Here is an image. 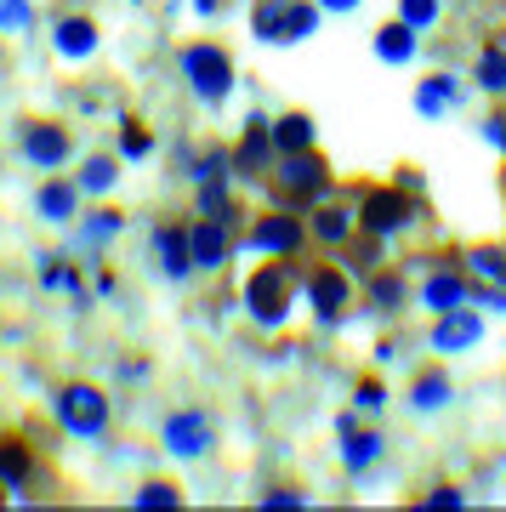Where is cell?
<instances>
[{"label":"cell","mask_w":506,"mask_h":512,"mask_svg":"<svg viewBox=\"0 0 506 512\" xmlns=\"http://www.w3.org/2000/svg\"><path fill=\"white\" fill-rule=\"evenodd\" d=\"M251 29L268 46H296L319 29V0H256Z\"/></svg>","instance_id":"6da1fadb"},{"label":"cell","mask_w":506,"mask_h":512,"mask_svg":"<svg viewBox=\"0 0 506 512\" xmlns=\"http://www.w3.org/2000/svg\"><path fill=\"white\" fill-rule=\"evenodd\" d=\"M182 80L194 86V97L205 103H222V97L234 92V57L211 46V40H194V46H182Z\"/></svg>","instance_id":"7a4b0ae2"},{"label":"cell","mask_w":506,"mask_h":512,"mask_svg":"<svg viewBox=\"0 0 506 512\" xmlns=\"http://www.w3.org/2000/svg\"><path fill=\"white\" fill-rule=\"evenodd\" d=\"M330 188V165L313 154V148H302V154H279L273 160V194L279 200H290V205H308V200H319Z\"/></svg>","instance_id":"3957f363"},{"label":"cell","mask_w":506,"mask_h":512,"mask_svg":"<svg viewBox=\"0 0 506 512\" xmlns=\"http://www.w3.org/2000/svg\"><path fill=\"white\" fill-rule=\"evenodd\" d=\"M290 296H296V274H290L285 256H279V262H268V268H256L251 274V285H245V308H251L256 325H285Z\"/></svg>","instance_id":"277c9868"},{"label":"cell","mask_w":506,"mask_h":512,"mask_svg":"<svg viewBox=\"0 0 506 512\" xmlns=\"http://www.w3.org/2000/svg\"><path fill=\"white\" fill-rule=\"evenodd\" d=\"M57 416L69 427L74 439H103V427H109V399L86 382H69L57 393Z\"/></svg>","instance_id":"5b68a950"},{"label":"cell","mask_w":506,"mask_h":512,"mask_svg":"<svg viewBox=\"0 0 506 512\" xmlns=\"http://www.w3.org/2000/svg\"><path fill=\"white\" fill-rule=\"evenodd\" d=\"M416 222V205H410V194L404 188H364V200H359V228L364 234H398V228H410Z\"/></svg>","instance_id":"8992f818"},{"label":"cell","mask_w":506,"mask_h":512,"mask_svg":"<svg viewBox=\"0 0 506 512\" xmlns=\"http://www.w3.org/2000/svg\"><path fill=\"white\" fill-rule=\"evenodd\" d=\"M160 439H165V450H171L177 461H199V456H211L217 427H211V416H205V410H177V416H165Z\"/></svg>","instance_id":"52a82bcc"},{"label":"cell","mask_w":506,"mask_h":512,"mask_svg":"<svg viewBox=\"0 0 506 512\" xmlns=\"http://www.w3.org/2000/svg\"><path fill=\"white\" fill-rule=\"evenodd\" d=\"M23 160L40 165V171H57L69 160V131L46 126V120H23Z\"/></svg>","instance_id":"ba28073f"},{"label":"cell","mask_w":506,"mask_h":512,"mask_svg":"<svg viewBox=\"0 0 506 512\" xmlns=\"http://www.w3.org/2000/svg\"><path fill=\"white\" fill-rule=\"evenodd\" d=\"M302 239H308V228H302L296 217H256L251 251H262V256H296V251H302Z\"/></svg>","instance_id":"9c48e42d"},{"label":"cell","mask_w":506,"mask_h":512,"mask_svg":"<svg viewBox=\"0 0 506 512\" xmlns=\"http://www.w3.org/2000/svg\"><path fill=\"white\" fill-rule=\"evenodd\" d=\"M228 222L222 217H199L188 222V256H194V268H222L228 262Z\"/></svg>","instance_id":"30bf717a"},{"label":"cell","mask_w":506,"mask_h":512,"mask_svg":"<svg viewBox=\"0 0 506 512\" xmlns=\"http://www.w3.org/2000/svg\"><path fill=\"white\" fill-rule=\"evenodd\" d=\"M472 302V279L467 268L455 274V268H438V274L421 279V308H433V313H450V308H467Z\"/></svg>","instance_id":"8fae6325"},{"label":"cell","mask_w":506,"mask_h":512,"mask_svg":"<svg viewBox=\"0 0 506 512\" xmlns=\"http://www.w3.org/2000/svg\"><path fill=\"white\" fill-rule=\"evenodd\" d=\"M478 336H484V319L467 313V308H450V313H438L433 348L438 353H467V348H478Z\"/></svg>","instance_id":"7c38bea8"},{"label":"cell","mask_w":506,"mask_h":512,"mask_svg":"<svg viewBox=\"0 0 506 512\" xmlns=\"http://www.w3.org/2000/svg\"><path fill=\"white\" fill-rule=\"evenodd\" d=\"M308 302H313V313H319V325H336L347 313V274L342 268H319V274L308 279Z\"/></svg>","instance_id":"4fadbf2b"},{"label":"cell","mask_w":506,"mask_h":512,"mask_svg":"<svg viewBox=\"0 0 506 512\" xmlns=\"http://www.w3.org/2000/svg\"><path fill=\"white\" fill-rule=\"evenodd\" d=\"M455 103H461V80H455V74H433V80L416 86V114H427V120L450 114Z\"/></svg>","instance_id":"5bb4252c"},{"label":"cell","mask_w":506,"mask_h":512,"mask_svg":"<svg viewBox=\"0 0 506 512\" xmlns=\"http://www.w3.org/2000/svg\"><path fill=\"white\" fill-rule=\"evenodd\" d=\"M52 46L63 57H91L97 52V23L91 18H63V23H52Z\"/></svg>","instance_id":"9a60e30c"},{"label":"cell","mask_w":506,"mask_h":512,"mask_svg":"<svg viewBox=\"0 0 506 512\" xmlns=\"http://www.w3.org/2000/svg\"><path fill=\"white\" fill-rule=\"evenodd\" d=\"M154 245H160L165 279H188V268H194V256H188V228H160V234H154Z\"/></svg>","instance_id":"2e32d148"},{"label":"cell","mask_w":506,"mask_h":512,"mask_svg":"<svg viewBox=\"0 0 506 512\" xmlns=\"http://www.w3.org/2000/svg\"><path fill=\"white\" fill-rule=\"evenodd\" d=\"M381 433H359V427H347L342 433V467L347 473H364V467H376L381 461Z\"/></svg>","instance_id":"e0dca14e"},{"label":"cell","mask_w":506,"mask_h":512,"mask_svg":"<svg viewBox=\"0 0 506 512\" xmlns=\"http://www.w3.org/2000/svg\"><path fill=\"white\" fill-rule=\"evenodd\" d=\"M376 57L381 63H410L416 57V29L398 18V23H381L376 29Z\"/></svg>","instance_id":"ac0fdd59"},{"label":"cell","mask_w":506,"mask_h":512,"mask_svg":"<svg viewBox=\"0 0 506 512\" xmlns=\"http://www.w3.org/2000/svg\"><path fill=\"white\" fill-rule=\"evenodd\" d=\"M273 154H279V148H273V131H268V120H251V131H245V143H239L234 165H239V171H262V165H268Z\"/></svg>","instance_id":"d6986e66"},{"label":"cell","mask_w":506,"mask_h":512,"mask_svg":"<svg viewBox=\"0 0 506 512\" xmlns=\"http://www.w3.org/2000/svg\"><path fill=\"white\" fill-rule=\"evenodd\" d=\"M268 131H273V148H279V154H302V148H313V120L308 114H279Z\"/></svg>","instance_id":"ffe728a7"},{"label":"cell","mask_w":506,"mask_h":512,"mask_svg":"<svg viewBox=\"0 0 506 512\" xmlns=\"http://www.w3.org/2000/svg\"><path fill=\"white\" fill-rule=\"evenodd\" d=\"M353 228H359V211H336V205H325V211L313 217L308 234L319 239V245H347V239H353Z\"/></svg>","instance_id":"44dd1931"},{"label":"cell","mask_w":506,"mask_h":512,"mask_svg":"<svg viewBox=\"0 0 506 512\" xmlns=\"http://www.w3.org/2000/svg\"><path fill=\"white\" fill-rule=\"evenodd\" d=\"M461 268H467L472 279H484V285H501V291H506V251H495V245L467 251V256H461Z\"/></svg>","instance_id":"7402d4cb"},{"label":"cell","mask_w":506,"mask_h":512,"mask_svg":"<svg viewBox=\"0 0 506 512\" xmlns=\"http://www.w3.org/2000/svg\"><path fill=\"white\" fill-rule=\"evenodd\" d=\"M410 404H416V410H427V416H433V410H444V404H450V376H444V370H427V376H416V393H410Z\"/></svg>","instance_id":"603a6c76"},{"label":"cell","mask_w":506,"mask_h":512,"mask_svg":"<svg viewBox=\"0 0 506 512\" xmlns=\"http://www.w3.org/2000/svg\"><path fill=\"white\" fill-rule=\"evenodd\" d=\"M0 484L6 490H23L29 484V450L18 439H0Z\"/></svg>","instance_id":"cb8c5ba5"},{"label":"cell","mask_w":506,"mask_h":512,"mask_svg":"<svg viewBox=\"0 0 506 512\" xmlns=\"http://www.w3.org/2000/svg\"><path fill=\"white\" fill-rule=\"evenodd\" d=\"M478 86L489 97L506 92V46H484V57H478Z\"/></svg>","instance_id":"d4e9b609"},{"label":"cell","mask_w":506,"mask_h":512,"mask_svg":"<svg viewBox=\"0 0 506 512\" xmlns=\"http://www.w3.org/2000/svg\"><path fill=\"white\" fill-rule=\"evenodd\" d=\"M228 211H234V200H228V177H205V183H199V217H222L228 222Z\"/></svg>","instance_id":"484cf974"},{"label":"cell","mask_w":506,"mask_h":512,"mask_svg":"<svg viewBox=\"0 0 506 512\" xmlns=\"http://www.w3.org/2000/svg\"><path fill=\"white\" fill-rule=\"evenodd\" d=\"M40 217L46 222H69L74 217V188L69 183H46L40 188Z\"/></svg>","instance_id":"4316f807"},{"label":"cell","mask_w":506,"mask_h":512,"mask_svg":"<svg viewBox=\"0 0 506 512\" xmlns=\"http://www.w3.org/2000/svg\"><path fill=\"white\" fill-rule=\"evenodd\" d=\"M114 177H120V171H114V160H109V154H91V160H86V171H80V194H109V188H114Z\"/></svg>","instance_id":"83f0119b"},{"label":"cell","mask_w":506,"mask_h":512,"mask_svg":"<svg viewBox=\"0 0 506 512\" xmlns=\"http://www.w3.org/2000/svg\"><path fill=\"white\" fill-rule=\"evenodd\" d=\"M120 154H126V160H148V154H154V131H148L143 120H120Z\"/></svg>","instance_id":"f1b7e54d"},{"label":"cell","mask_w":506,"mask_h":512,"mask_svg":"<svg viewBox=\"0 0 506 512\" xmlns=\"http://www.w3.org/2000/svg\"><path fill=\"white\" fill-rule=\"evenodd\" d=\"M131 507H137V512H143V507L171 512V507H182V495H177V484H165V478H154V484H143V490L131 495Z\"/></svg>","instance_id":"f546056e"},{"label":"cell","mask_w":506,"mask_h":512,"mask_svg":"<svg viewBox=\"0 0 506 512\" xmlns=\"http://www.w3.org/2000/svg\"><path fill=\"white\" fill-rule=\"evenodd\" d=\"M370 302H376L381 313H393L398 302H404V279L398 274H370Z\"/></svg>","instance_id":"4dcf8cb0"},{"label":"cell","mask_w":506,"mask_h":512,"mask_svg":"<svg viewBox=\"0 0 506 512\" xmlns=\"http://www.w3.org/2000/svg\"><path fill=\"white\" fill-rule=\"evenodd\" d=\"M35 23V6L29 0H0V35H23Z\"/></svg>","instance_id":"1f68e13d"},{"label":"cell","mask_w":506,"mask_h":512,"mask_svg":"<svg viewBox=\"0 0 506 512\" xmlns=\"http://www.w3.org/2000/svg\"><path fill=\"white\" fill-rule=\"evenodd\" d=\"M40 285H46V291H69L74 302H86V291H80V274H74V268H63V262H46V268H40Z\"/></svg>","instance_id":"d6a6232c"},{"label":"cell","mask_w":506,"mask_h":512,"mask_svg":"<svg viewBox=\"0 0 506 512\" xmlns=\"http://www.w3.org/2000/svg\"><path fill=\"white\" fill-rule=\"evenodd\" d=\"M398 18L410 23V29H433V18H438V0H398Z\"/></svg>","instance_id":"836d02e7"},{"label":"cell","mask_w":506,"mask_h":512,"mask_svg":"<svg viewBox=\"0 0 506 512\" xmlns=\"http://www.w3.org/2000/svg\"><path fill=\"white\" fill-rule=\"evenodd\" d=\"M381 404H387V387H381V382H359V387H353V410L376 416Z\"/></svg>","instance_id":"e575fe53"},{"label":"cell","mask_w":506,"mask_h":512,"mask_svg":"<svg viewBox=\"0 0 506 512\" xmlns=\"http://www.w3.org/2000/svg\"><path fill=\"white\" fill-rule=\"evenodd\" d=\"M120 234V211H97V217L86 222V239L91 245H103V239H114Z\"/></svg>","instance_id":"d590c367"},{"label":"cell","mask_w":506,"mask_h":512,"mask_svg":"<svg viewBox=\"0 0 506 512\" xmlns=\"http://www.w3.org/2000/svg\"><path fill=\"white\" fill-rule=\"evenodd\" d=\"M421 507H450V512H461V507H467V495L455 490V484H438V490L421 495Z\"/></svg>","instance_id":"8d00e7d4"},{"label":"cell","mask_w":506,"mask_h":512,"mask_svg":"<svg viewBox=\"0 0 506 512\" xmlns=\"http://www.w3.org/2000/svg\"><path fill=\"white\" fill-rule=\"evenodd\" d=\"M262 507L279 512V507H308V501H302V495H290V490H273V495H262Z\"/></svg>","instance_id":"74e56055"},{"label":"cell","mask_w":506,"mask_h":512,"mask_svg":"<svg viewBox=\"0 0 506 512\" xmlns=\"http://www.w3.org/2000/svg\"><path fill=\"white\" fill-rule=\"evenodd\" d=\"M484 143L506 148V120H501V114H489V120H484Z\"/></svg>","instance_id":"f35d334b"},{"label":"cell","mask_w":506,"mask_h":512,"mask_svg":"<svg viewBox=\"0 0 506 512\" xmlns=\"http://www.w3.org/2000/svg\"><path fill=\"white\" fill-rule=\"evenodd\" d=\"M359 0H319V12H353Z\"/></svg>","instance_id":"ab89813d"},{"label":"cell","mask_w":506,"mask_h":512,"mask_svg":"<svg viewBox=\"0 0 506 512\" xmlns=\"http://www.w3.org/2000/svg\"><path fill=\"white\" fill-rule=\"evenodd\" d=\"M222 0H194V12H217Z\"/></svg>","instance_id":"60d3db41"}]
</instances>
